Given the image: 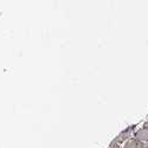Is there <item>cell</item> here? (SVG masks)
Segmentation results:
<instances>
[{
    "label": "cell",
    "mask_w": 148,
    "mask_h": 148,
    "mask_svg": "<svg viewBox=\"0 0 148 148\" xmlns=\"http://www.w3.org/2000/svg\"><path fill=\"white\" fill-rule=\"evenodd\" d=\"M135 140H138V141H140V142H142V143H148V128H142V129H140L139 132H136L135 133V138H134Z\"/></svg>",
    "instance_id": "6da1fadb"
},
{
    "label": "cell",
    "mask_w": 148,
    "mask_h": 148,
    "mask_svg": "<svg viewBox=\"0 0 148 148\" xmlns=\"http://www.w3.org/2000/svg\"><path fill=\"white\" fill-rule=\"evenodd\" d=\"M142 148H148V143H145V145H143V147H142Z\"/></svg>",
    "instance_id": "3957f363"
},
{
    "label": "cell",
    "mask_w": 148,
    "mask_h": 148,
    "mask_svg": "<svg viewBox=\"0 0 148 148\" xmlns=\"http://www.w3.org/2000/svg\"><path fill=\"white\" fill-rule=\"evenodd\" d=\"M143 145H145V143H142V142H140V141H138V140L133 139V140H129V141L126 143L125 148H142Z\"/></svg>",
    "instance_id": "7a4b0ae2"
}]
</instances>
